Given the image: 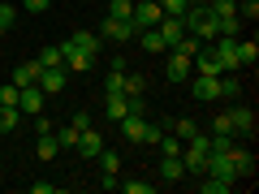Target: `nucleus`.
<instances>
[{
	"label": "nucleus",
	"instance_id": "nucleus-1",
	"mask_svg": "<svg viewBox=\"0 0 259 194\" xmlns=\"http://www.w3.org/2000/svg\"><path fill=\"white\" fill-rule=\"evenodd\" d=\"M186 35L203 39V43H216L221 39V18L207 5H194V9H186Z\"/></svg>",
	"mask_w": 259,
	"mask_h": 194
},
{
	"label": "nucleus",
	"instance_id": "nucleus-2",
	"mask_svg": "<svg viewBox=\"0 0 259 194\" xmlns=\"http://www.w3.org/2000/svg\"><path fill=\"white\" fill-rule=\"evenodd\" d=\"M207 177H221V181H238V168H233V160H229V147L225 151H207V168H203Z\"/></svg>",
	"mask_w": 259,
	"mask_h": 194
},
{
	"label": "nucleus",
	"instance_id": "nucleus-3",
	"mask_svg": "<svg viewBox=\"0 0 259 194\" xmlns=\"http://www.w3.org/2000/svg\"><path fill=\"white\" fill-rule=\"evenodd\" d=\"M134 35L139 30H134L130 18H104V26H100V39H108V43H130Z\"/></svg>",
	"mask_w": 259,
	"mask_h": 194
},
{
	"label": "nucleus",
	"instance_id": "nucleus-4",
	"mask_svg": "<svg viewBox=\"0 0 259 194\" xmlns=\"http://www.w3.org/2000/svg\"><path fill=\"white\" fill-rule=\"evenodd\" d=\"M160 18H164V9H160V0H139V5H134V13H130V22H134V30L160 26Z\"/></svg>",
	"mask_w": 259,
	"mask_h": 194
},
{
	"label": "nucleus",
	"instance_id": "nucleus-5",
	"mask_svg": "<svg viewBox=\"0 0 259 194\" xmlns=\"http://www.w3.org/2000/svg\"><path fill=\"white\" fill-rule=\"evenodd\" d=\"M65 82H69V69H65V65H48V69H39V82L35 86L44 95H61Z\"/></svg>",
	"mask_w": 259,
	"mask_h": 194
},
{
	"label": "nucleus",
	"instance_id": "nucleus-6",
	"mask_svg": "<svg viewBox=\"0 0 259 194\" xmlns=\"http://www.w3.org/2000/svg\"><path fill=\"white\" fill-rule=\"evenodd\" d=\"M61 56H65V69H69V78H74V74H87V69L95 65V56H91V52H82V47H74L69 39L61 43Z\"/></svg>",
	"mask_w": 259,
	"mask_h": 194
},
{
	"label": "nucleus",
	"instance_id": "nucleus-7",
	"mask_svg": "<svg viewBox=\"0 0 259 194\" xmlns=\"http://www.w3.org/2000/svg\"><path fill=\"white\" fill-rule=\"evenodd\" d=\"M190 95H194L199 104H216V100H221V78H212V74H194Z\"/></svg>",
	"mask_w": 259,
	"mask_h": 194
},
{
	"label": "nucleus",
	"instance_id": "nucleus-8",
	"mask_svg": "<svg viewBox=\"0 0 259 194\" xmlns=\"http://www.w3.org/2000/svg\"><path fill=\"white\" fill-rule=\"evenodd\" d=\"M190 61H194V74H212V78H221V74H225V65H221V56H216V47H212V43H203L199 52L190 56Z\"/></svg>",
	"mask_w": 259,
	"mask_h": 194
},
{
	"label": "nucleus",
	"instance_id": "nucleus-9",
	"mask_svg": "<svg viewBox=\"0 0 259 194\" xmlns=\"http://www.w3.org/2000/svg\"><path fill=\"white\" fill-rule=\"evenodd\" d=\"M78 156H82V160H95V156H100V151H104V134H100V129H82V134H78Z\"/></svg>",
	"mask_w": 259,
	"mask_h": 194
},
{
	"label": "nucleus",
	"instance_id": "nucleus-10",
	"mask_svg": "<svg viewBox=\"0 0 259 194\" xmlns=\"http://www.w3.org/2000/svg\"><path fill=\"white\" fill-rule=\"evenodd\" d=\"M164 78H173V82H182V78H194V61L186 52H173L164 65Z\"/></svg>",
	"mask_w": 259,
	"mask_h": 194
},
{
	"label": "nucleus",
	"instance_id": "nucleus-11",
	"mask_svg": "<svg viewBox=\"0 0 259 194\" xmlns=\"http://www.w3.org/2000/svg\"><path fill=\"white\" fill-rule=\"evenodd\" d=\"M229 160H233V168H238V181H246V177L255 173V156H250V147L229 142Z\"/></svg>",
	"mask_w": 259,
	"mask_h": 194
},
{
	"label": "nucleus",
	"instance_id": "nucleus-12",
	"mask_svg": "<svg viewBox=\"0 0 259 194\" xmlns=\"http://www.w3.org/2000/svg\"><path fill=\"white\" fill-rule=\"evenodd\" d=\"M160 39H164V47H177L182 43V35H186V18H160Z\"/></svg>",
	"mask_w": 259,
	"mask_h": 194
},
{
	"label": "nucleus",
	"instance_id": "nucleus-13",
	"mask_svg": "<svg viewBox=\"0 0 259 194\" xmlns=\"http://www.w3.org/2000/svg\"><path fill=\"white\" fill-rule=\"evenodd\" d=\"M216 56H221V65H225V74H238L242 65H238V39H216Z\"/></svg>",
	"mask_w": 259,
	"mask_h": 194
},
{
	"label": "nucleus",
	"instance_id": "nucleus-14",
	"mask_svg": "<svg viewBox=\"0 0 259 194\" xmlns=\"http://www.w3.org/2000/svg\"><path fill=\"white\" fill-rule=\"evenodd\" d=\"M229 121H233V138H250L255 134V112L250 108H229Z\"/></svg>",
	"mask_w": 259,
	"mask_h": 194
},
{
	"label": "nucleus",
	"instance_id": "nucleus-15",
	"mask_svg": "<svg viewBox=\"0 0 259 194\" xmlns=\"http://www.w3.org/2000/svg\"><path fill=\"white\" fill-rule=\"evenodd\" d=\"M117 125H121V138H125V142H143V129H147V117L130 112V117H121Z\"/></svg>",
	"mask_w": 259,
	"mask_h": 194
},
{
	"label": "nucleus",
	"instance_id": "nucleus-16",
	"mask_svg": "<svg viewBox=\"0 0 259 194\" xmlns=\"http://www.w3.org/2000/svg\"><path fill=\"white\" fill-rule=\"evenodd\" d=\"M182 177H186L182 156H160V181H182Z\"/></svg>",
	"mask_w": 259,
	"mask_h": 194
},
{
	"label": "nucleus",
	"instance_id": "nucleus-17",
	"mask_svg": "<svg viewBox=\"0 0 259 194\" xmlns=\"http://www.w3.org/2000/svg\"><path fill=\"white\" fill-rule=\"evenodd\" d=\"M18 112H44V91H39V86H22Z\"/></svg>",
	"mask_w": 259,
	"mask_h": 194
},
{
	"label": "nucleus",
	"instance_id": "nucleus-18",
	"mask_svg": "<svg viewBox=\"0 0 259 194\" xmlns=\"http://www.w3.org/2000/svg\"><path fill=\"white\" fill-rule=\"evenodd\" d=\"M9 82H13V86H35V82H39V61H26V65H18Z\"/></svg>",
	"mask_w": 259,
	"mask_h": 194
},
{
	"label": "nucleus",
	"instance_id": "nucleus-19",
	"mask_svg": "<svg viewBox=\"0 0 259 194\" xmlns=\"http://www.w3.org/2000/svg\"><path fill=\"white\" fill-rule=\"evenodd\" d=\"M74 47H82V52H91V56H100V47H104V39L95 35V30H78L74 39H69Z\"/></svg>",
	"mask_w": 259,
	"mask_h": 194
},
{
	"label": "nucleus",
	"instance_id": "nucleus-20",
	"mask_svg": "<svg viewBox=\"0 0 259 194\" xmlns=\"http://www.w3.org/2000/svg\"><path fill=\"white\" fill-rule=\"evenodd\" d=\"M160 125H164V129H173V134H177L182 142H190L194 134H199V125H194L190 117H182V121H160Z\"/></svg>",
	"mask_w": 259,
	"mask_h": 194
},
{
	"label": "nucleus",
	"instance_id": "nucleus-21",
	"mask_svg": "<svg viewBox=\"0 0 259 194\" xmlns=\"http://www.w3.org/2000/svg\"><path fill=\"white\" fill-rule=\"evenodd\" d=\"M56 151H61V142H56V134H52V129H48V134H39L35 156H39V160H56Z\"/></svg>",
	"mask_w": 259,
	"mask_h": 194
},
{
	"label": "nucleus",
	"instance_id": "nucleus-22",
	"mask_svg": "<svg viewBox=\"0 0 259 194\" xmlns=\"http://www.w3.org/2000/svg\"><path fill=\"white\" fill-rule=\"evenodd\" d=\"M18 121H22V112L13 108V104H0V134H13Z\"/></svg>",
	"mask_w": 259,
	"mask_h": 194
},
{
	"label": "nucleus",
	"instance_id": "nucleus-23",
	"mask_svg": "<svg viewBox=\"0 0 259 194\" xmlns=\"http://www.w3.org/2000/svg\"><path fill=\"white\" fill-rule=\"evenodd\" d=\"M134 39H139V43L147 47V52H164V39H160V30H156V26L139 30V35H134Z\"/></svg>",
	"mask_w": 259,
	"mask_h": 194
},
{
	"label": "nucleus",
	"instance_id": "nucleus-24",
	"mask_svg": "<svg viewBox=\"0 0 259 194\" xmlns=\"http://www.w3.org/2000/svg\"><path fill=\"white\" fill-rule=\"evenodd\" d=\"M182 147H186V142L177 138V134H160V142H156L160 156H182Z\"/></svg>",
	"mask_w": 259,
	"mask_h": 194
},
{
	"label": "nucleus",
	"instance_id": "nucleus-25",
	"mask_svg": "<svg viewBox=\"0 0 259 194\" xmlns=\"http://www.w3.org/2000/svg\"><path fill=\"white\" fill-rule=\"evenodd\" d=\"M104 91H108V95H125V69H108V78H104Z\"/></svg>",
	"mask_w": 259,
	"mask_h": 194
},
{
	"label": "nucleus",
	"instance_id": "nucleus-26",
	"mask_svg": "<svg viewBox=\"0 0 259 194\" xmlns=\"http://www.w3.org/2000/svg\"><path fill=\"white\" fill-rule=\"evenodd\" d=\"M259 61V43H250V39H238V65H255Z\"/></svg>",
	"mask_w": 259,
	"mask_h": 194
},
{
	"label": "nucleus",
	"instance_id": "nucleus-27",
	"mask_svg": "<svg viewBox=\"0 0 259 194\" xmlns=\"http://www.w3.org/2000/svg\"><path fill=\"white\" fill-rule=\"evenodd\" d=\"M95 164H100L104 173H112V177H117V168H121V156H117V151H108V147H104L100 156H95Z\"/></svg>",
	"mask_w": 259,
	"mask_h": 194
},
{
	"label": "nucleus",
	"instance_id": "nucleus-28",
	"mask_svg": "<svg viewBox=\"0 0 259 194\" xmlns=\"http://www.w3.org/2000/svg\"><path fill=\"white\" fill-rule=\"evenodd\" d=\"M121 117H130L125 95H108V121H121Z\"/></svg>",
	"mask_w": 259,
	"mask_h": 194
},
{
	"label": "nucleus",
	"instance_id": "nucleus-29",
	"mask_svg": "<svg viewBox=\"0 0 259 194\" xmlns=\"http://www.w3.org/2000/svg\"><path fill=\"white\" fill-rule=\"evenodd\" d=\"M238 35H242V18H238V13L221 18V39H238Z\"/></svg>",
	"mask_w": 259,
	"mask_h": 194
},
{
	"label": "nucleus",
	"instance_id": "nucleus-30",
	"mask_svg": "<svg viewBox=\"0 0 259 194\" xmlns=\"http://www.w3.org/2000/svg\"><path fill=\"white\" fill-rule=\"evenodd\" d=\"M212 134H221V138H233V121H229V112H216V117H212Z\"/></svg>",
	"mask_w": 259,
	"mask_h": 194
},
{
	"label": "nucleus",
	"instance_id": "nucleus-31",
	"mask_svg": "<svg viewBox=\"0 0 259 194\" xmlns=\"http://www.w3.org/2000/svg\"><path fill=\"white\" fill-rule=\"evenodd\" d=\"M125 95H147V74H125Z\"/></svg>",
	"mask_w": 259,
	"mask_h": 194
},
{
	"label": "nucleus",
	"instance_id": "nucleus-32",
	"mask_svg": "<svg viewBox=\"0 0 259 194\" xmlns=\"http://www.w3.org/2000/svg\"><path fill=\"white\" fill-rule=\"evenodd\" d=\"M203 177H207V173H203ZM199 190H203V194H229L233 185L221 181V177H207V181H199Z\"/></svg>",
	"mask_w": 259,
	"mask_h": 194
},
{
	"label": "nucleus",
	"instance_id": "nucleus-33",
	"mask_svg": "<svg viewBox=\"0 0 259 194\" xmlns=\"http://www.w3.org/2000/svg\"><path fill=\"white\" fill-rule=\"evenodd\" d=\"M48 65H65L61 43H56V47H44V52H39V69H48Z\"/></svg>",
	"mask_w": 259,
	"mask_h": 194
},
{
	"label": "nucleus",
	"instance_id": "nucleus-34",
	"mask_svg": "<svg viewBox=\"0 0 259 194\" xmlns=\"http://www.w3.org/2000/svg\"><path fill=\"white\" fill-rule=\"evenodd\" d=\"M238 91H242V82H238V78L221 74V100H238Z\"/></svg>",
	"mask_w": 259,
	"mask_h": 194
},
{
	"label": "nucleus",
	"instance_id": "nucleus-35",
	"mask_svg": "<svg viewBox=\"0 0 259 194\" xmlns=\"http://www.w3.org/2000/svg\"><path fill=\"white\" fill-rule=\"evenodd\" d=\"M160 9H164V18H186V0H160Z\"/></svg>",
	"mask_w": 259,
	"mask_h": 194
},
{
	"label": "nucleus",
	"instance_id": "nucleus-36",
	"mask_svg": "<svg viewBox=\"0 0 259 194\" xmlns=\"http://www.w3.org/2000/svg\"><path fill=\"white\" fill-rule=\"evenodd\" d=\"M134 13V0H112L108 5V18H130Z\"/></svg>",
	"mask_w": 259,
	"mask_h": 194
},
{
	"label": "nucleus",
	"instance_id": "nucleus-37",
	"mask_svg": "<svg viewBox=\"0 0 259 194\" xmlns=\"http://www.w3.org/2000/svg\"><path fill=\"white\" fill-rule=\"evenodd\" d=\"M160 134H164V125H151V121H147V129H143V142H139V147H156Z\"/></svg>",
	"mask_w": 259,
	"mask_h": 194
},
{
	"label": "nucleus",
	"instance_id": "nucleus-38",
	"mask_svg": "<svg viewBox=\"0 0 259 194\" xmlns=\"http://www.w3.org/2000/svg\"><path fill=\"white\" fill-rule=\"evenodd\" d=\"M56 142H61V147H78V129H74V125L56 129Z\"/></svg>",
	"mask_w": 259,
	"mask_h": 194
},
{
	"label": "nucleus",
	"instance_id": "nucleus-39",
	"mask_svg": "<svg viewBox=\"0 0 259 194\" xmlns=\"http://www.w3.org/2000/svg\"><path fill=\"white\" fill-rule=\"evenodd\" d=\"M18 95H22V86H13V82L0 86V104H13V108H18Z\"/></svg>",
	"mask_w": 259,
	"mask_h": 194
},
{
	"label": "nucleus",
	"instance_id": "nucleus-40",
	"mask_svg": "<svg viewBox=\"0 0 259 194\" xmlns=\"http://www.w3.org/2000/svg\"><path fill=\"white\" fill-rule=\"evenodd\" d=\"M125 194H151V181H117Z\"/></svg>",
	"mask_w": 259,
	"mask_h": 194
},
{
	"label": "nucleus",
	"instance_id": "nucleus-41",
	"mask_svg": "<svg viewBox=\"0 0 259 194\" xmlns=\"http://www.w3.org/2000/svg\"><path fill=\"white\" fill-rule=\"evenodd\" d=\"M130 112H139V117H147V95H125Z\"/></svg>",
	"mask_w": 259,
	"mask_h": 194
},
{
	"label": "nucleus",
	"instance_id": "nucleus-42",
	"mask_svg": "<svg viewBox=\"0 0 259 194\" xmlns=\"http://www.w3.org/2000/svg\"><path fill=\"white\" fill-rule=\"evenodd\" d=\"M13 22H18V9H13V5H0V26L9 30Z\"/></svg>",
	"mask_w": 259,
	"mask_h": 194
},
{
	"label": "nucleus",
	"instance_id": "nucleus-43",
	"mask_svg": "<svg viewBox=\"0 0 259 194\" xmlns=\"http://www.w3.org/2000/svg\"><path fill=\"white\" fill-rule=\"evenodd\" d=\"M22 9L26 13H44V9H52V0H22Z\"/></svg>",
	"mask_w": 259,
	"mask_h": 194
},
{
	"label": "nucleus",
	"instance_id": "nucleus-44",
	"mask_svg": "<svg viewBox=\"0 0 259 194\" xmlns=\"http://www.w3.org/2000/svg\"><path fill=\"white\" fill-rule=\"evenodd\" d=\"M69 125H74L78 134H82V129H91V117H87V112H74V121H69Z\"/></svg>",
	"mask_w": 259,
	"mask_h": 194
},
{
	"label": "nucleus",
	"instance_id": "nucleus-45",
	"mask_svg": "<svg viewBox=\"0 0 259 194\" xmlns=\"http://www.w3.org/2000/svg\"><path fill=\"white\" fill-rule=\"evenodd\" d=\"M30 194H56V185L52 181H35V185H30Z\"/></svg>",
	"mask_w": 259,
	"mask_h": 194
},
{
	"label": "nucleus",
	"instance_id": "nucleus-46",
	"mask_svg": "<svg viewBox=\"0 0 259 194\" xmlns=\"http://www.w3.org/2000/svg\"><path fill=\"white\" fill-rule=\"evenodd\" d=\"M0 39H5V26H0Z\"/></svg>",
	"mask_w": 259,
	"mask_h": 194
}]
</instances>
